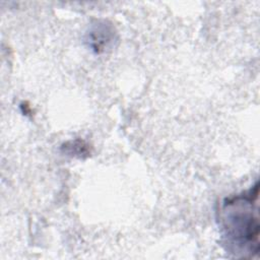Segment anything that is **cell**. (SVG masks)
Returning a JSON list of instances; mask_svg holds the SVG:
<instances>
[{
    "label": "cell",
    "instance_id": "obj_1",
    "mask_svg": "<svg viewBox=\"0 0 260 260\" xmlns=\"http://www.w3.org/2000/svg\"><path fill=\"white\" fill-rule=\"evenodd\" d=\"M258 184L248 192L225 198L219 211L221 233L235 253L256 254L259 250Z\"/></svg>",
    "mask_w": 260,
    "mask_h": 260
},
{
    "label": "cell",
    "instance_id": "obj_2",
    "mask_svg": "<svg viewBox=\"0 0 260 260\" xmlns=\"http://www.w3.org/2000/svg\"><path fill=\"white\" fill-rule=\"evenodd\" d=\"M114 39L113 28L106 23L94 25L88 32V43L92 50L96 53L105 51Z\"/></svg>",
    "mask_w": 260,
    "mask_h": 260
},
{
    "label": "cell",
    "instance_id": "obj_3",
    "mask_svg": "<svg viewBox=\"0 0 260 260\" xmlns=\"http://www.w3.org/2000/svg\"><path fill=\"white\" fill-rule=\"evenodd\" d=\"M63 148H65V151L67 153L75 155V156H82V154L87 153V145L84 144V142L80 141V140L70 141V142L64 144Z\"/></svg>",
    "mask_w": 260,
    "mask_h": 260
}]
</instances>
